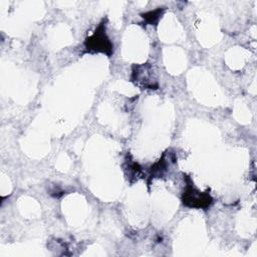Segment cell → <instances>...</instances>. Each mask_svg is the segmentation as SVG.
<instances>
[{
  "instance_id": "obj_1",
  "label": "cell",
  "mask_w": 257,
  "mask_h": 257,
  "mask_svg": "<svg viewBox=\"0 0 257 257\" xmlns=\"http://www.w3.org/2000/svg\"><path fill=\"white\" fill-rule=\"evenodd\" d=\"M85 47L89 51L102 52L107 55L112 53V44L105 33V24L100 23L92 35L86 38Z\"/></svg>"
},
{
  "instance_id": "obj_2",
  "label": "cell",
  "mask_w": 257,
  "mask_h": 257,
  "mask_svg": "<svg viewBox=\"0 0 257 257\" xmlns=\"http://www.w3.org/2000/svg\"><path fill=\"white\" fill-rule=\"evenodd\" d=\"M132 79L137 85L143 88L157 89L159 86L154 68L149 63L135 66L133 69Z\"/></svg>"
},
{
  "instance_id": "obj_3",
  "label": "cell",
  "mask_w": 257,
  "mask_h": 257,
  "mask_svg": "<svg viewBox=\"0 0 257 257\" xmlns=\"http://www.w3.org/2000/svg\"><path fill=\"white\" fill-rule=\"evenodd\" d=\"M183 203L191 208H206L212 204V198L207 193L198 191L192 184L187 185L183 195Z\"/></svg>"
},
{
  "instance_id": "obj_4",
  "label": "cell",
  "mask_w": 257,
  "mask_h": 257,
  "mask_svg": "<svg viewBox=\"0 0 257 257\" xmlns=\"http://www.w3.org/2000/svg\"><path fill=\"white\" fill-rule=\"evenodd\" d=\"M171 155H164V157L157 163L154 165V167H152V176L154 177H158L160 178L161 176H163L164 174H166L168 172L169 167L171 166L172 162L170 161Z\"/></svg>"
},
{
  "instance_id": "obj_5",
  "label": "cell",
  "mask_w": 257,
  "mask_h": 257,
  "mask_svg": "<svg viewBox=\"0 0 257 257\" xmlns=\"http://www.w3.org/2000/svg\"><path fill=\"white\" fill-rule=\"evenodd\" d=\"M163 9H157V10H154V11H151V12H148L146 14L143 15L144 19H146L147 22L153 24V23H157L158 20L160 19L161 15L163 14Z\"/></svg>"
}]
</instances>
